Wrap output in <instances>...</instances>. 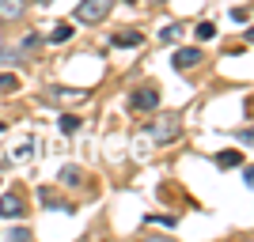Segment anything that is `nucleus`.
<instances>
[{"label":"nucleus","mask_w":254,"mask_h":242,"mask_svg":"<svg viewBox=\"0 0 254 242\" xmlns=\"http://www.w3.org/2000/svg\"><path fill=\"white\" fill-rule=\"evenodd\" d=\"M0 91H4V95L19 91V76H11V72H0Z\"/></svg>","instance_id":"nucleus-8"},{"label":"nucleus","mask_w":254,"mask_h":242,"mask_svg":"<svg viewBox=\"0 0 254 242\" xmlns=\"http://www.w3.org/2000/svg\"><path fill=\"white\" fill-rule=\"evenodd\" d=\"M42 204H50V208H57V193H53V190H42Z\"/></svg>","instance_id":"nucleus-18"},{"label":"nucleus","mask_w":254,"mask_h":242,"mask_svg":"<svg viewBox=\"0 0 254 242\" xmlns=\"http://www.w3.org/2000/svg\"><path fill=\"white\" fill-rule=\"evenodd\" d=\"M8 239H15V242H23V239H31V231H27V227H11V235Z\"/></svg>","instance_id":"nucleus-16"},{"label":"nucleus","mask_w":254,"mask_h":242,"mask_svg":"<svg viewBox=\"0 0 254 242\" xmlns=\"http://www.w3.org/2000/svg\"><path fill=\"white\" fill-rule=\"evenodd\" d=\"M182 38V27H167V31H163V42H179Z\"/></svg>","instance_id":"nucleus-14"},{"label":"nucleus","mask_w":254,"mask_h":242,"mask_svg":"<svg viewBox=\"0 0 254 242\" xmlns=\"http://www.w3.org/2000/svg\"><path fill=\"white\" fill-rule=\"evenodd\" d=\"M42 4H50V0H42Z\"/></svg>","instance_id":"nucleus-20"},{"label":"nucleus","mask_w":254,"mask_h":242,"mask_svg":"<svg viewBox=\"0 0 254 242\" xmlns=\"http://www.w3.org/2000/svg\"><path fill=\"white\" fill-rule=\"evenodd\" d=\"M235 163H239V151H235V147H228V151L216 155V167H235Z\"/></svg>","instance_id":"nucleus-10"},{"label":"nucleus","mask_w":254,"mask_h":242,"mask_svg":"<svg viewBox=\"0 0 254 242\" xmlns=\"http://www.w3.org/2000/svg\"><path fill=\"white\" fill-rule=\"evenodd\" d=\"M68 38H72V27H68V23H57L50 31V42H68Z\"/></svg>","instance_id":"nucleus-7"},{"label":"nucleus","mask_w":254,"mask_h":242,"mask_svg":"<svg viewBox=\"0 0 254 242\" xmlns=\"http://www.w3.org/2000/svg\"><path fill=\"white\" fill-rule=\"evenodd\" d=\"M61 182L76 186V182H80V167H64V170H61Z\"/></svg>","instance_id":"nucleus-12"},{"label":"nucleus","mask_w":254,"mask_h":242,"mask_svg":"<svg viewBox=\"0 0 254 242\" xmlns=\"http://www.w3.org/2000/svg\"><path fill=\"white\" fill-rule=\"evenodd\" d=\"M232 19L235 23H247V19H251V11H247V8H232Z\"/></svg>","instance_id":"nucleus-17"},{"label":"nucleus","mask_w":254,"mask_h":242,"mask_svg":"<svg viewBox=\"0 0 254 242\" xmlns=\"http://www.w3.org/2000/svg\"><path fill=\"white\" fill-rule=\"evenodd\" d=\"M23 212H27V208H23V200L15 197V193H8V197H0V216H4V220H19Z\"/></svg>","instance_id":"nucleus-3"},{"label":"nucleus","mask_w":254,"mask_h":242,"mask_svg":"<svg viewBox=\"0 0 254 242\" xmlns=\"http://www.w3.org/2000/svg\"><path fill=\"white\" fill-rule=\"evenodd\" d=\"M11 155H15V159H27V155H31V140H27V144H15Z\"/></svg>","instance_id":"nucleus-15"},{"label":"nucleus","mask_w":254,"mask_h":242,"mask_svg":"<svg viewBox=\"0 0 254 242\" xmlns=\"http://www.w3.org/2000/svg\"><path fill=\"white\" fill-rule=\"evenodd\" d=\"M27 0H0V19H19Z\"/></svg>","instance_id":"nucleus-5"},{"label":"nucleus","mask_w":254,"mask_h":242,"mask_svg":"<svg viewBox=\"0 0 254 242\" xmlns=\"http://www.w3.org/2000/svg\"><path fill=\"white\" fill-rule=\"evenodd\" d=\"M61 129H64V133H76V129H80V117H72V114L61 117Z\"/></svg>","instance_id":"nucleus-13"},{"label":"nucleus","mask_w":254,"mask_h":242,"mask_svg":"<svg viewBox=\"0 0 254 242\" xmlns=\"http://www.w3.org/2000/svg\"><path fill=\"white\" fill-rule=\"evenodd\" d=\"M201 61V49H179L175 53V68H193Z\"/></svg>","instance_id":"nucleus-6"},{"label":"nucleus","mask_w":254,"mask_h":242,"mask_svg":"<svg viewBox=\"0 0 254 242\" xmlns=\"http://www.w3.org/2000/svg\"><path fill=\"white\" fill-rule=\"evenodd\" d=\"M129 4H137V0H129Z\"/></svg>","instance_id":"nucleus-19"},{"label":"nucleus","mask_w":254,"mask_h":242,"mask_svg":"<svg viewBox=\"0 0 254 242\" xmlns=\"http://www.w3.org/2000/svg\"><path fill=\"white\" fill-rule=\"evenodd\" d=\"M179 133H182L179 114H159L156 121H152V129H148V140H156V144H171Z\"/></svg>","instance_id":"nucleus-1"},{"label":"nucleus","mask_w":254,"mask_h":242,"mask_svg":"<svg viewBox=\"0 0 254 242\" xmlns=\"http://www.w3.org/2000/svg\"><path fill=\"white\" fill-rule=\"evenodd\" d=\"M197 38H201V42H209V38H216V23H201V27H197Z\"/></svg>","instance_id":"nucleus-11"},{"label":"nucleus","mask_w":254,"mask_h":242,"mask_svg":"<svg viewBox=\"0 0 254 242\" xmlns=\"http://www.w3.org/2000/svg\"><path fill=\"white\" fill-rule=\"evenodd\" d=\"M110 4H114V0H84V4L76 8V19L80 23H99V19H106Z\"/></svg>","instance_id":"nucleus-2"},{"label":"nucleus","mask_w":254,"mask_h":242,"mask_svg":"<svg viewBox=\"0 0 254 242\" xmlns=\"http://www.w3.org/2000/svg\"><path fill=\"white\" fill-rule=\"evenodd\" d=\"M133 106H137V110H156L159 106V91L156 87H140L137 95H133Z\"/></svg>","instance_id":"nucleus-4"},{"label":"nucleus","mask_w":254,"mask_h":242,"mask_svg":"<svg viewBox=\"0 0 254 242\" xmlns=\"http://www.w3.org/2000/svg\"><path fill=\"white\" fill-rule=\"evenodd\" d=\"M114 46H140V34L137 31H122V34H114Z\"/></svg>","instance_id":"nucleus-9"}]
</instances>
